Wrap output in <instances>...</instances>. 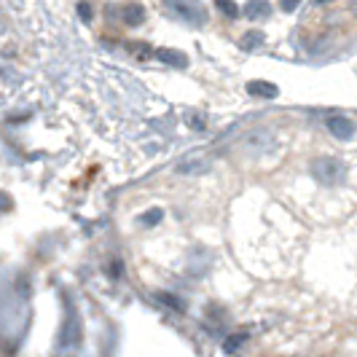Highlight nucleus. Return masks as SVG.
Instances as JSON below:
<instances>
[{
	"mask_svg": "<svg viewBox=\"0 0 357 357\" xmlns=\"http://www.w3.org/2000/svg\"><path fill=\"white\" fill-rule=\"evenodd\" d=\"M245 341H248V333H231L229 339L223 341V352H236Z\"/></svg>",
	"mask_w": 357,
	"mask_h": 357,
	"instance_id": "0eeeda50",
	"label": "nucleus"
},
{
	"mask_svg": "<svg viewBox=\"0 0 357 357\" xmlns=\"http://www.w3.org/2000/svg\"><path fill=\"white\" fill-rule=\"evenodd\" d=\"M248 94L250 97H261V100H274V97H280V89L274 84H268V81H250L248 84Z\"/></svg>",
	"mask_w": 357,
	"mask_h": 357,
	"instance_id": "39448f33",
	"label": "nucleus"
},
{
	"mask_svg": "<svg viewBox=\"0 0 357 357\" xmlns=\"http://www.w3.org/2000/svg\"><path fill=\"white\" fill-rule=\"evenodd\" d=\"M218 8L226 14L229 19H236L239 17V6L234 3V0H218Z\"/></svg>",
	"mask_w": 357,
	"mask_h": 357,
	"instance_id": "1a4fd4ad",
	"label": "nucleus"
},
{
	"mask_svg": "<svg viewBox=\"0 0 357 357\" xmlns=\"http://www.w3.org/2000/svg\"><path fill=\"white\" fill-rule=\"evenodd\" d=\"M298 3H301V0H280L282 11H296V8H298Z\"/></svg>",
	"mask_w": 357,
	"mask_h": 357,
	"instance_id": "f8f14e48",
	"label": "nucleus"
},
{
	"mask_svg": "<svg viewBox=\"0 0 357 357\" xmlns=\"http://www.w3.org/2000/svg\"><path fill=\"white\" fill-rule=\"evenodd\" d=\"M325 126H328V132H331L333 137H339V140H352V137H355V124H352L349 119H344V116H331V119L325 121Z\"/></svg>",
	"mask_w": 357,
	"mask_h": 357,
	"instance_id": "7ed1b4c3",
	"label": "nucleus"
},
{
	"mask_svg": "<svg viewBox=\"0 0 357 357\" xmlns=\"http://www.w3.org/2000/svg\"><path fill=\"white\" fill-rule=\"evenodd\" d=\"M268 145H271V135L266 129H255L242 137V148H248V151H266Z\"/></svg>",
	"mask_w": 357,
	"mask_h": 357,
	"instance_id": "20e7f679",
	"label": "nucleus"
},
{
	"mask_svg": "<svg viewBox=\"0 0 357 357\" xmlns=\"http://www.w3.org/2000/svg\"><path fill=\"white\" fill-rule=\"evenodd\" d=\"M242 11H245V19H266L271 14V3L268 0H248Z\"/></svg>",
	"mask_w": 357,
	"mask_h": 357,
	"instance_id": "423d86ee",
	"label": "nucleus"
},
{
	"mask_svg": "<svg viewBox=\"0 0 357 357\" xmlns=\"http://www.w3.org/2000/svg\"><path fill=\"white\" fill-rule=\"evenodd\" d=\"M159 298L164 301V304H169L172 309H183V301H178V298H172L169 293H159Z\"/></svg>",
	"mask_w": 357,
	"mask_h": 357,
	"instance_id": "9b49d317",
	"label": "nucleus"
},
{
	"mask_svg": "<svg viewBox=\"0 0 357 357\" xmlns=\"http://www.w3.org/2000/svg\"><path fill=\"white\" fill-rule=\"evenodd\" d=\"M159 56L161 59H167V62H172V65H180V68H185V65H188V62H185V56L178 54V52H164V49H161Z\"/></svg>",
	"mask_w": 357,
	"mask_h": 357,
	"instance_id": "9d476101",
	"label": "nucleus"
},
{
	"mask_svg": "<svg viewBox=\"0 0 357 357\" xmlns=\"http://www.w3.org/2000/svg\"><path fill=\"white\" fill-rule=\"evenodd\" d=\"M312 175L322 185H336L347 175V167H344V161L333 159V156H320L312 161Z\"/></svg>",
	"mask_w": 357,
	"mask_h": 357,
	"instance_id": "f257e3e1",
	"label": "nucleus"
},
{
	"mask_svg": "<svg viewBox=\"0 0 357 357\" xmlns=\"http://www.w3.org/2000/svg\"><path fill=\"white\" fill-rule=\"evenodd\" d=\"M261 43H264V33L252 30V33H248V36H245V40H242V49H248V52H252V49H258Z\"/></svg>",
	"mask_w": 357,
	"mask_h": 357,
	"instance_id": "6e6552de",
	"label": "nucleus"
},
{
	"mask_svg": "<svg viewBox=\"0 0 357 357\" xmlns=\"http://www.w3.org/2000/svg\"><path fill=\"white\" fill-rule=\"evenodd\" d=\"M167 6L194 27L207 24V8L202 0H167Z\"/></svg>",
	"mask_w": 357,
	"mask_h": 357,
	"instance_id": "f03ea898",
	"label": "nucleus"
},
{
	"mask_svg": "<svg viewBox=\"0 0 357 357\" xmlns=\"http://www.w3.org/2000/svg\"><path fill=\"white\" fill-rule=\"evenodd\" d=\"M314 3H325V0H314Z\"/></svg>",
	"mask_w": 357,
	"mask_h": 357,
	"instance_id": "ddd939ff",
	"label": "nucleus"
}]
</instances>
